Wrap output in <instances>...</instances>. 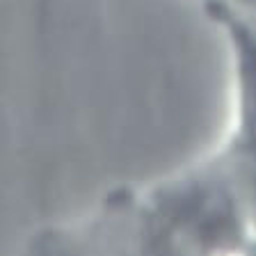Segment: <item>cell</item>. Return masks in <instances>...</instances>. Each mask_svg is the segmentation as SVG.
<instances>
[{
    "instance_id": "6da1fadb",
    "label": "cell",
    "mask_w": 256,
    "mask_h": 256,
    "mask_svg": "<svg viewBox=\"0 0 256 256\" xmlns=\"http://www.w3.org/2000/svg\"><path fill=\"white\" fill-rule=\"evenodd\" d=\"M124 238L130 252H229L256 240L254 220L226 160L158 183L142 197L112 202L92 229L71 238Z\"/></svg>"
},
{
    "instance_id": "7a4b0ae2",
    "label": "cell",
    "mask_w": 256,
    "mask_h": 256,
    "mask_svg": "<svg viewBox=\"0 0 256 256\" xmlns=\"http://www.w3.org/2000/svg\"><path fill=\"white\" fill-rule=\"evenodd\" d=\"M208 16L222 28L234 62L236 124L224 160L245 194L256 231V18L229 0H210Z\"/></svg>"
}]
</instances>
